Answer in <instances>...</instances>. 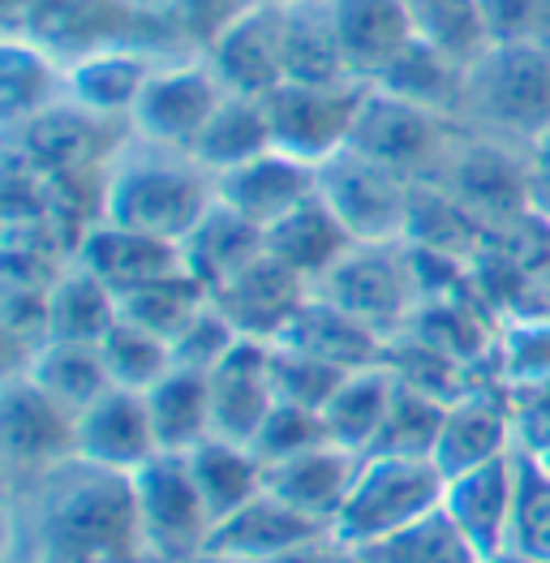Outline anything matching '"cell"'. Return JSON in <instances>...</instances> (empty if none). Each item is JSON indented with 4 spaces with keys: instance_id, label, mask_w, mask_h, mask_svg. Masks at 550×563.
Instances as JSON below:
<instances>
[{
    "instance_id": "1",
    "label": "cell",
    "mask_w": 550,
    "mask_h": 563,
    "mask_svg": "<svg viewBox=\"0 0 550 563\" xmlns=\"http://www.w3.org/2000/svg\"><path fill=\"white\" fill-rule=\"evenodd\" d=\"M0 563H146L130 473L69 456L4 482Z\"/></svg>"
},
{
    "instance_id": "2",
    "label": "cell",
    "mask_w": 550,
    "mask_h": 563,
    "mask_svg": "<svg viewBox=\"0 0 550 563\" xmlns=\"http://www.w3.org/2000/svg\"><path fill=\"white\" fill-rule=\"evenodd\" d=\"M211 207L216 177L189 151H168L130 134L103 168L99 220L182 245Z\"/></svg>"
},
{
    "instance_id": "3",
    "label": "cell",
    "mask_w": 550,
    "mask_h": 563,
    "mask_svg": "<svg viewBox=\"0 0 550 563\" xmlns=\"http://www.w3.org/2000/svg\"><path fill=\"white\" fill-rule=\"evenodd\" d=\"M460 130L529 151L550 134V47L520 40L495 44L469 74L460 99Z\"/></svg>"
},
{
    "instance_id": "4",
    "label": "cell",
    "mask_w": 550,
    "mask_h": 563,
    "mask_svg": "<svg viewBox=\"0 0 550 563\" xmlns=\"http://www.w3.org/2000/svg\"><path fill=\"white\" fill-rule=\"evenodd\" d=\"M448 477L435 461L417 456H362V470L349 486V499L331 525L349 547H374L421 517L443 508Z\"/></svg>"
},
{
    "instance_id": "5",
    "label": "cell",
    "mask_w": 550,
    "mask_h": 563,
    "mask_svg": "<svg viewBox=\"0 0 550 563\" xmlns=\"http://www.w3.org/2000/svg\"><path fill=\"white\" fill-rule=\"evenodd\" d=\"M315 292L387 340L409 331L413 314L421 306L417 263H413V250L405 241H358L315 284Z\"/></svg>"
},
{
    "instance_id": "6",
    "label": "cell",
    "mask_w": 550,
    "mask_h": 563,
    "mask_svg": "<svg viewBox=\"0 0 550 563\" xmlns=\"http://www.w3.org/2000/svg\"><path fill=\"white\" fill-rule=\"evenodd\" d=\"M134 482V508H138V533L146 563H202L207 542L216 520L207 512L198 482L189 473V461L182 452H160L146 461Z\"/></svg>"
},
{
    "instance_id": "7",
    "label": "cell",
    "mask_w": 550,
    "mask_h": 563,
    "mask_svg": "<svg viewBox=\"0 0 550 563\" xmlns=\"http://www.w3.org/2000/svg\"><path fill=\"white\" fill-rule=\"evenodd\" d=\"M457 134L460 125L452 117L426 112V108H417L400 95L370 87L349 146L378 159V164H387L392 173H400L409 181H435V173L443 168Z\"/></svg>"
},
{
    "instance_id": "8",
    "label": "cell",
    "mask_w": 550,
    "mask_h": 563,
    "mask_svg": "<svg viewBox=\"0 0 550 563\" xmlns=\"http://www.w3.org/2000/svg\"><path fill=\"white\" fill-rule=\"evenodd\" d=\"M435 186L448 189L460 207L486 224L491 233L512 224L529 207V151H516L507 142L482 139L460 130L443 168L435 173Z\"/></svg>"
},
{
    "instance_id": "9",
    "label": "cell",
    "mask_w": 550,
    "mask_h": 563,
    "mask_svg": "<svg viewBox=\"0 0 550 563\" xmlns=\"http://www.w3.org/2000/svg\"><path fill=\"white\" fill-rule=\"evenodd\" d=\"M417 181L344 146L319 164V198L340 216L353 241H405Z\"/></svg>"
},
{
    "instance_id": "10",
    "label": "cell",
    "mask_w": 550,
    "mask_h": 563,
    "mask_svg": "<svg viewBox=\"0 0 550 563\" xmlns=\"http://www.w3.org/2000/svg\"><path fill=\"white\" fill-rule=\"evenodd\" d=\"M370 82H284L272 95H263L272 142L279 151L306 159L319 168L336 151H344L353 139L358 112L366 103Z\"/></svg>"
},
{
    "instance_id": "11",
    "label": "cell",
    "mask_w": 550,
    "mask_h": 563,
    "mask_svg": "<svg viewBox=\"0 0 550 563\" xmlns=\"http://www.w3.org/2000/svg\"><path fill=\"white\" fill-rule=\"evenodd\" d=\"M78 456V418L26 375H4L0 391V470L4 482L35 477Z\"/></svg>"
},
{
    "instance_id": "12",
    "label": "cell",
    "mask_w": 550,
    "mask_h": 563,
    "mask_svg": "<svg viewBox=\"0 0 550 563\" xmlns=\"http://www.w3.org/2000/svg\"><path fill=\"white\" fill-rule=\"evenodd\" d=\"M224 82L207 60H182V65H155L146 87L130 112V134L168 151H194L198 134L207 130L211 112L224 99Z\"/></svg>"
},
{
    "instance_id": "13",
    "label": "cell",
    "mask_w": 550,
    "mask_h": 563,
    "mask_svg": "<svg viewBox=\"0 0 550 563\" xmlns=\"http://www.w3.org/2000/svg\"><path fill=\"white\" fill-rule=\"evenodd\" d=\"M284 26L288 0H250L216 31L207 47V65L232 95H272L284 87Z\"/></svg>"
},
{
    "instance_id": "14",
    "label": "cell",
    "mask_w": 550,
    "mask_h": 563,
    "mask_svg": "<svg viewBox=\"0 0 550 563\" xmlns=\"http://www.w3.org/2000/svg\"><path fill=\"white\" fill-rule=\"evenodd\" d=\"M512 452H516V422H512L507 387L499 378H482L443 409V426H439L430 461L439 465L443 477H457V473L477 470Z\"/></svg>"
},
{
    "instance_id": "15",
    "label": "cell",
    "mask_w": 550,
    "mask_h": 563,
    "mask_svg": "<svg viewBox=\"0 0 550 563\" xmlns=\"http://www.w3.org/2000/svg\"><path fill=\"white\" fill-rule=\"evenodd\" d=\"M310 297H315V284L288 272L272 254L254 258L245 272H237L229 284H220L211 292L216 310L229 319L232 331L241 340H258V344H275L293 328V319L301 314V306Z\"/></svg>"
},
{
    "instance_id": "16",
    "label": "cell",
    "mask_w": 550,
    "mask_h": 563,
    "mask_svg": "<svg viewBox=\"0 0 550 563\" xmlns=\"http://www.w3.org/2000/svg\"><path fill=\"white\" fill-rule=\"evenodd\" d=\"M516 499H520V452L448 477L443 512L486 560L495 563L512 542Z\"/></svg>"
},
{
    "instance_id": "17",
    "label": "cell",
    "mask_w": 550,
    "mask_h": 563,
    "mask_svg": "<svg viewBox=\"0 0 550 563\" xmlns=\"http://www.w3.org/2000/svg\"><path fill=\"white\" fill-rule=\"evenodd\" d=\"M315 194H319V168L279 146L216 177V198L232 207L237 216H245L250 224H258L263 233L279 216H288L293 207H301Z\"/></svg>"
},
{
    "instance_id": "18",
    "label": "cell",
    "mask_w": 550,
    "mask_h": 563,
    "mask_svg": "<svg viewBox=\"0 0 550 563\" xmlns=\"http://www.w3.org/2000/svg\"><path fill=\"white\" fill-rule=\"evenodd\" d=\"M322 533H331V529H322L310 517H301L297 508H288L284 499H275L272 490H263L245 508L216 520L202 563H272Z\"/></svg>"
},
{
    "instance_id": "19",
    "label": "cell",
    "mask_w": 550,
    "mask_h": 563,
    "mask_svg": "<svg viewBox=\"0 0 550 563\" xmlns=\"http://www.w3.org/2000/svg\"><path fill=\"white\" fill-rule=\"evenodd\" d=\"M78 456L117 473H138L160 456V439L151 426L146 391L108 387L95 405L78 413Z\"/></svg>"
},
{
    "instance_id": "20",
    "label": "cell",
    "mask_w": 550,
    "mask_h": 563,
    "mask_svg": "<svg viewBox=\"0 0 550 563\" xmlns=\"http://www.w3.org/2000/svg\"><path fill=\"white\" fill-rule=\"evenodd\" d=\"M211 391V434L254 443L267 413L275 409L272 387V344L241 340L229 357L207 375Z\"/></svg>"
},
{
    "instance_id": "21",
    "label": "cell",
    "mask_w": 550,
    "mask_h": 563,
    "mask_svg": "<svg viewBox=\"0 0 550 563\" xmlns=\"http://www.w3.org/2000/svg\"><path fill=\"white\" fill-rule=\"evenodd\" d=\"M74 258L87 272H95L117 297L160 280V276L182 272V245H173L164 236L125 229V224H112V220H95L91 229L78 236Z\"/></svg>"
},
{
    "instance_id": "22",
    "label": "cell",
    "mask_w": 550,
    "mask_h": 563,
    "mask_svg": "<svg viewBox=\"0 0 550 563\" xmlns=\"http://www.w3.org/2000/svg\"><path fill=\"white\" fill-rule=\"evenodd\" d=\"M358 470H362V456L327 439L310 452H297L288 461L267 465V490L275 499H284L288 508H297L301 517L331 529L344 499H349V486H353Z\"/></svg>"
},
{
    "instance_id": "23",
    "label": "cell",
    "mask_w": 550,
    "mask_h": 563,
    "mask_svg": "<svg viewBox=\"0 0 550 563\" xmlns=\"http://www.w3.org/2000/svg\"><path fill=\"white\" fill-rule=\"evenodd\" d=\"M275 344L297 349V353L315 357V362L340 371V375H353V371H366V366H383L392 340L378 335L374 328H366L362 319L344 314L340 306H331L327 297L315 292L301 306V314L293 319V328L284 331Z\"/></svg>"
},
{
    "instance_id": "24",
    "label": "cell",
    "mask_w": 550,
    "mask_h": 563,
    "mask_svg": "<svg viewBox=\"0 0 550 563\" xmlns=\"http://www.w3.org/2000/svg\"><path fill=\"white\" fill-rule=\"evenodd\" d=\"M344 65L358 82H378L383 69L417 40L409 0H331Z\"/></svg>"
},
{
    "instance_id": "25",
    "label": "cell",
    "mask_w": 550,
    "mask_h": 563,
    "mask_svg": "<svg viewBox=\"0 0 550 563\" xmlns=\"http://www.w3.org/2000/svg\"><path fill=\"white\" fill-rule=\"evenodd\" d=\"M263 254H267V233L258 224H250L245 216H237L232 207H224L220 198L194 224V233L182 241V267L207 292H216L220 284H229L237 272H245Z\"/></svg>"
},
{
    "instance_id": "26",
    "label": "cell",
    "mask_w": 550,
    "mask_h": 563,
    "mask_svg": "<svg viewBox=\"0 0 550 563\" xmlns=\"http://www.w3.org/2000/svg\"><path fill=\"white\" fill-rule=\"evenodd\" d=\"M151 74H155V65L130 47H99V52H87L65 65V99L103 121L130 125V112H134L138 95Z\"/></svg>"
},
{
    "instance_id": "27",
    "label": "cell",
    "mask_w": 550,
    "mask_h": 563,
    "mask_svg": "<svg viewBox=\"0 0 550 563\" xmlns=\"http://www.w3.org/2000/svg\"><path fill=\"white\" fill-rule=\"evenodd\" d=\"M353 245H358L353 233L340 224V216L319 194L306 198L301 207H293L288 216H279L267 229V254L310 284H319Z\"/></svg>"
},
{
    "instance_id": "28",
    "label": "cell",
    "mask_w": 550,
    "mask_h": 563,
    "mask_svg": "<svg viewBox=\"0 0 550 563\" xmlns=\"http://www.w3.org/2000/svg\"><path fill=\"white\" fill-rule=\"evenodd\" d=\"M185 461H189V473L198 482V495L211 520H224L267 490V465L250 443L211 434L194 452H185Z\"/></svg>"
},
{
    "instance_id": "29",
    "label": "cell",
    "mask_w": 550,
    "mask_h": 563,
    "mask_svg": "<svg viewBox=\"0 0 550 563\" xmlns=\"http://www.w3.org/2000/svg\"><path fill=\"white\" fill-rule=\"evenodd\" d=\"M121 319V297L87 272L78 258H69L56 280L47 284V340H74L99 344Z\"/></svg>"
},
{
    "instance_id": "30",
    "label": "cell",
    "mask_w": 550,
    "mask_h": 563,
    "mask_svg": "<svg viewBox=\"0 0 550 563\" xmlns=\"http://www.w3.org/2000/svg\"><path fill=\"white\" fill-rule=\"evenodd\" d=\"M392 396H396V375L383 366H366V371H353V375L340 378V387L331 391V400L322 405V430L331 443L366 456L378 439V430L387 422V409H392Z\"/></svg>"
},
{
    "instance_id": "31",
    "label": "cell",
    "mask_w": 550,
    "mask_h": 563,
    "mask_svg": "<svg viewBox=\"0 0 550 563\" xmlns=\"http://www.w3.org/2000/svg\"><path fill=\"white\" fill-rule=\"evenodd\" d=\"M331 0H288L284 82H349Z\"/></svg>"
},
{
    "instance_id": "32",
    "label": "cell",
    "mask_w": 550,
    "mask_h": 563,
    "mask_svg": "<svg viewBox=\"0 0 550 563\" xmlns=\"http://www.w3.org/2000/svg\"><path fill=\"white\" fill-rule=\"evenodd\" d=\"M9 375H13V371H9ZM18 375L31 378L40 391H47L56 405H65L74 418L112 387L108 366H103V357H99V344H74V340H44V344L22 362Z\"/></svg>"
},
{
    "instance_id": "33",
    "label": "cell",
    "mask_w": 550,
    "mask_h": 563,
    "mask_svg": "<svg viewBox=\"0 0 550 563\" xmlns=\"http://www.w3.org/2000/svg\"><path fill=\"white\" fill-rule=\"evenodd\" d=\"M272 146H275L272 121H267L263 99L229 91L220 99V108L211 112L207 130L198 134L189 155H194L211 177H220V173H229V168L254 159V155H263V151H272Z\"/></svg>"
},
{
    "instance_id": "34",
    "label": "cell",
    "mask_w": 550,
    "mask_h": 563,
    "mask_svg": "<svg viewBox=\"0 0 550 563\" xmlns=\"http://www.w3.org/2000/svg\"><path fill=\"white\" fill-rule=\"evenodd\" d=\"M151 426L160 439V452H194L202 439H211V391L207 375L173 366L146 391Z\"/></svg>"
},
{
    "instance_id": "35",
    "label": "cell",
    "mask_w": 550,
    "mask_h": 563,
    "mask_svg": "<svg viewBox=\"0 0 550 563\" xmlns=\"http://www.w3.org/2000/svg\"><path fill=\"white\" fill-rule=\"evenodd\" d=\"M464 74L469 69H460L457 60H448L443 52H435V47H426L421 40H413L387 69H383V78L378 82H370V87H378V91L387 95H400V99H409L417 108H426V112H439V117H460V99H464Z\"/></svg>"
},
{
    "instance_id": "36",
    "label": "cell",
    "mask_w": 550,
    "mask_h": 563,
    "mask_svg": "<svg viewBox=\"0 0 550 563\" xmlns=\"http://www.w3.org/2000/svg\"><path fill=\"white\" fill-rule=\"evenodd\" d=\"M65 103V69L40 44H4V125L18 130L31 117Z\"/></svg>"
},
{
    "instance_id": "37",
    "label": "cell",
    "mask_w": 550,
    "mask_h": 563,
    "mask_svg": "<svg viewBox=\"0 0 550 563\" xmlns=\"http://www.w3.org/2000/svg\"><path fill=\"white\" fill-rule=\"evenodd\" d=\"M413 35L426 47L443 52L460 69H473L491 52V31L477 0H409Z\"/></svg>"
},
{
    "instance_id": "38",
    "label": "cell",
    "mask_w": 550,
    "mask_h": 563,
    "mask_svg": "<svg viewBox=\"0 0 550 563\" xmlns=\"http://www.w3.org/2000/svg\"><path fill=\"white\" fill-rule=\"evenodd\" d=\"M207 306H211V292L182 267V272H173V276H160V280L125 292V297H121V319L155 331L160 340L173 344Z\"/></svg>"
},
{
    "instance_id": "39",
    "label": "cell",
    "mask_w": 550,
    "mask_h": 563,
    "mask_svg": "<svg viewBox=\"0 0 550 563\" xmlns=\"http://www.w3.org/2000/svg\"><path fill=\"white\" fill-rule=\"evenodd\" d=\"M370 563H491L464 533H460L452 517L439 508L430 517H421L417 525L374 542V547H362Z\"/></svg>"
},
{
    "instance_id": "40",
    "label": "cell",
    "mask_w": 550,
    "mask_h": 563,
    "mask_svg": "<svg viewBox=\"0 0 550 563\" xmlns=\"http://www.w3.org/2000/svg\"><path fill=\"white\" fill-rule=\"evenodd\" d=\"M443 409H448L443 400H435V396H426L417 387H405L396 378V396H392L387 422H383L366 456H417V461H430L439 426H443Z\"/></svg>"
},
{
    "instance_id": "41",
    "label": "cell",
    "mask_w": 550,
    "mask_h": 563,
    "mask_svg": "<svg viewBox=\"0 0 550 563\" xmlns=\"http://www.w3.org/2000/svg\"><path fill=\"white\" fill-rule=\"evenodd\" d=\"M99 357L108 366L112 387H130V391H151L173 371V344L130 319H117V328L99 340Z\"/></svg>"
},
{
    "instance_id": "42",
    "label": "cell",
    "mask_w": 550,
    "mask_h": 563,
    "mask_svg": "<svg viewBox=\"0 0 550 563\" xmlns=\"http://www.w3.org/2000/svg\"><path fill=\"white\" fill-rule=\"evenodd\" d=\"M495 378L504 387L550 378V314L504 319L495 344Z\"/></svg>"
},
{
    "instance_id": "43",
    "label": "cell",
    "mask_w": 550,
    "mask_h": 563,
    "mask_svg": "<svg viewBox=\"0 0 550 563\" xmlns=\"http://www.w3.org/2000/svg\"><path fill=\"white\" fill-rule=\"evenodd\" d=\"M507 551L550 560V473L525 452H520V499H516Z\"/></svg>"
},
{
    "instance_id": "44",
    "label": "cell",
    "mask_w": 550,
    "mask_h": 563,
    "mask_svg": "<svg viewBox=\"0 0 550 563\" xmlns=\"http://www.w3.org/2000/svg\"><path fill=\"white\" fill-rule=\"evenodd\" d=\"M340 378H344L340 371L322 366V362H315V357H306V353H297V349H284V344H272L275 400L322 413V405L331 400V391L340 387Z\"/></svg>"
},
{
    "instance_id": "45",
    "label": "cell",
    "mask_w": 550,
    "mask_h": 563,
    "mask_svg": "<svg viewBox=\"0 0 550 563\" xmlns=\"http://www.w3.org/2000/svg\"><path fill=\"white\" fill-rule=\"evenodd\" d=\"M319 443H327L322 413L275 400V409L267 413V422L254 434L250 448L263 456V465H275V461H288V456H297V452H310V448H319Z\"/></svg>"
},
{
    "instance_id": "46",
    "label": "cell",
    "mask_w": 550,
    "mask_h": 563,
    "mask_svg": "<svg viewBox=\"0 0 550 563\" xmlns=\"http://www.w3.org/2000/svg\"><path fill=\"white\" fill-rule=\"evenodd\" d=\"M241 344V335L232 331V323L216 310V301L189 323V328L173 340V366L182 371H198V375H211L232 349Z\"/></svg>"
},
{
    "instance_id": "47",
    "label": "cell",
    "mask_w": 550,
    "mask_h": 563,
    "mask_svg": "<svg viewBox=\"0 0 550 563\" xmlns=\"http://www.w3.org/2000/svg\"><path fill=\"white\" fill-rule=\"evenodd\" d=\"M512 422H516V452L547 456L550 452V378L507 387Z\"/></svg>"
},
{
    "instance_id": "48",
    "label": "cell",
    "mask_w": 550,
    "mask_h": 563,
    "mask_svg": "<svg viewBox=\"0 0 550 563\" xmlns=\"http://www.w3.org/2000/svg\"><path fill=\"white\" fill-rule=\"evenodd\" d=\"M477 9L486 18L491 44H520V40H529L534 18H538V0H477Z\"/></svg>"
},
{
    "instance_id": "49",
    "label": "cell",
    "mask_w": 550,
    "mask_h": 563,
    "mask_svg": "<svg viewBox=\"0 0 550 563\" xmlns=\"http://www.w3.org/2000/svg\"><path fill=\"white\" fill-rule=\"evenodd\" d=\"M272 563H370V560L362 547H349L344 538L322 533V538L297 547V551H288V555H279V560H272Z\"/></svg>"
},
{
    "instance_id": "50",
    "label": "cell",
    "mask_w": 550,
    "mask_h": 563,
    "mask_svg": "<svg viewBox=\"0 0 550 563\" xmlns=\"http://www.w3.org/2000/svg\"><path fill=\"white\" fill-rule=\"evenodd\" d=\"M529 207L550 220V134L529 146Z\"/></svg>"
},
{
    "instance_id": "51",
    "label": "cell",
    "mask_w": 550,
    "mask_h": 563,
    "mask_svg": "<svg viewBox=\"0 0 550 563\" xmlns=\"http://www.w3.org/2000/svg\"><path fill=\"white\" fill-rule=\"evenodd\" d=\"M534 44L550 47V0H538V18H534V31H529Z\"/></svg>"
},
{
    "instance_id": "52",
    "label": "cell",
    "mask_w": 550,
    "mask_h": 563,
    "mask_svg": "<svg viewBox=\"0 0 550 563\" xmlns=\"http://www.w3.org/2000/svg\"><path fill=\"white\" fill-rule=\"evenodd\" d=\"M495 563H550V560H534V555H516V551H504Z\"/></svg>"
},
{
    "instance_id": "53",
    "label": "cell",
    "mask_w": 550,
    "mask_h": 563,
    "mask_svg": "<svg viewBox=\"0 0 550 563\" xmlns=\"http://www.w3.org/2000/svg\"><path fill=\"white\" fill-rule=\"evenodd\" d=\"M534 461H538V465H542V470L550 473V452H547V456H534Z\"/></svg>"
}]
</instances>
